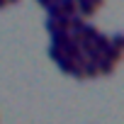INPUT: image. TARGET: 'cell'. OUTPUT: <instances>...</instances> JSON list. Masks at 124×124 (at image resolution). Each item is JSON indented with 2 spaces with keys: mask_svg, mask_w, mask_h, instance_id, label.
Instances as JSON below:
<instances>
[{
  "mask_svg": "<svg viewBox=\"0 0 124 124\" xmlns=\"http://www.w3.org/2000/svg\"><path fill=\"white\" fill-rule=\"evenodd\" d=\"M83 76H85V78H97V76H100L95 61H85V63H83Z\"/></svg>",
  "mask_w": 124,
  "mask_h": 124,
  "instance_id": "6da1fadb",
  "label": "cell"
},
{
  "mask_svg": "<svg viewBox=\"0 0 124 124\" xmlns=\"http://www.w3.org/2000/svg\"><path fill=\"white\" fill-rule=\"evenodd\" d=\"M5 3H8V5H10V3H20V0H5Z\"/></svg>",
  "mask_w": 124,
  "mask_h": 124,
  "instance_id": "7a4b0ae2",
  "label": "cell"
}]
</instances>
